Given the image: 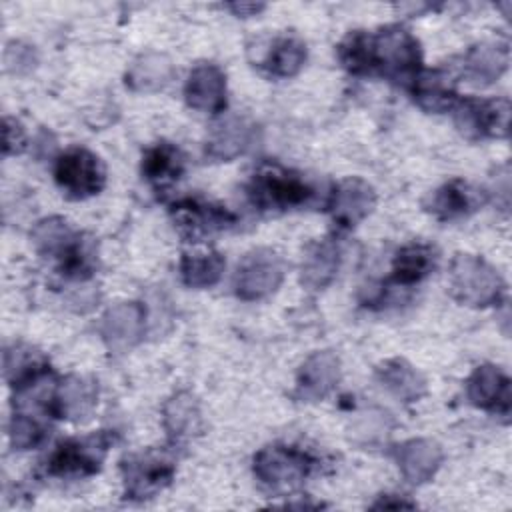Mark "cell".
<instances>
[{
  "instance_id": "6da1fadb",
  "label": "cell",
  "mask_w": 512,
  "mask_h": 512,
  "mask_svg": "<svg viewBox=\"0 0 512 512\" xmlns=\"http://www.w3.org/2000/svg\"><path fill=\"white\" fill-rule=\"evenodd\" d=\"M422 62L418 40L400 26H390L378 34H368L366 72L380 70L398 80L416 78Z\"/></svg>"
},
{
  "instance_id": "7a4b0ae2",
  "label": "cell",
  "mask_w": 512,
  "mask_h": 512,
  "mask_svg": "<svg viewBox=\"0 0 512 512\" xmlns=\"http://www.w3.org/2000/svg\"><path fill=\"white\" fill-rule=\"evenodd\" d=\"M452 294L468 306H490L500 300L504 282L500 274L482 258L456 254L450 266Z\"/></svg>"
},
{
  "instance_id": "3957f363",
  "label": "cell",
  "mask_w": 512,
  "mask_h": 512,
  "mask_svg": "<svg viewBox=\"0 0 512 512\" xmlns=\"http://www.w3.org/2000/svg\"><path fill=\"white\" fill-rule=\"evenodd\" d=\"M254 204L264 210H288L312 198V188L294 172L280 166H262L250 184Z\"/></svg>"
},
{
  "instance_id": "277c9868",
  "label": "cell",
  "mask_w": 512,
  "mask_h": 512,
  "mask_svg": "<svg viewBox=\"0 0 512 512\" xmlns=\"http://www.w3.org/2000/svg\"><path fill=\"white\" fill-rule=\"evenodd\" d=\"M54 178L70 198H88L102 190L106 172L96 154L86 148H72L56 160Z\"/></svg>"
},
{
  "instance_id": "5b68a950",
  "label": "cell",
  "mask_w": 512,
  "mask_h": 512,
  "mask_svg": "<svg viewBox=\"0 0 512 512\" xmlns=\"http://www.w3.org/2000/svg\"><path fill=\"white\" fill-rule=\"evenodd\" d=\"M310 458L290 446H266L254 458L256 478L272 490L298 486L310 472Z\"/></svg>"
},
{
  "instance_id": "8992f818",
  "label": "cell",
  "mask_w": 512,
  "mask_h": 512,
  "mask_svg": "<svg viewBox=\"0 0 512 512\" xmlns=\"http://www.w3.org/2000/svg\"><path fill=\"white\" fill-rule=\"evenodd\" d=\"M122 476L126 498L146 500L170 484L174 464L160 452L132 454L122 462Z\"/></svg>"
},
{
  "instance_id": "52a82bcc",
  "label": "cell",
  "mask_w": 512,
  "mask_h": 512,
  "mask_svg": "<svg viewBox=\"0 0 512 512\" xmlns=\"http://www.w3.org/2000/svg\"><path fill=\"white\" fill-rule=\"evenodd\" d=\"M284 278V264L272 250H254L242 258L236 272V294L242 300H260L272 294Z\"/></svg>"
},
{
  "instance_id": "ba28073f",
  "label": "cell",
  "mask_w": 512,
  "mask_h": 512,
  "mask_svg": "<svg viewBox=\"0 0 512 512\" xmlns=\"http://www.w3.org/2000/svg\"><path fill=\"white\" fill-rule=\"evenodd\" d=\"M108 442L104 434L60 442L48 458V474L60 478L94 474L100 468Z\"/></svg>"
},
{
  "instance_id": "9c48e42d",
  "label": "cell",
  "mask_w": 512,
  "mask_h": 512,
  "mask_svg": "<svg viewBox=\"0 0 512 512\" xmlns=\"http://www.w3.org/2000/svg\"><path fill=\"white\" fill-rule=\"evenodd\" d=\"M510 102L508 98L464 100L458 112V126L466 134L502 138L508 134Z\"/></svg>"
},
{
  "instance_id": "30bf717a",
  "label": "cell",
  "mask_w": 512,
  "mask_h": 512,
  "mask_svg": "<svg viewBox=\"0 0 512 512\" xmlns=\"http://www.w3.org/2000/svg\"><path fill=\"white\" fill-rule=\"evenodd\" d=\"M146 312L138 302H120L102 316L100 334L112 352H126L140 342Z\"/></svg>"
},
{
  "instance_id": "8fae6325",
  "label": "cell",
  "mask_w": 512,
  "mask_h": 512,
  "mask_svg": "<svg viewBox=\"0 0 512 512\" xmlns=\"http://www.w3.org/2000/svg\"><path fill=\"white\" fill-rule=\"evenodd\" d=\"M374 206H376L374 188L366 180L350 176L336 186L330 202V212L334 222L350 228L362 222L374 210Z\"/></svg>"
},
{
  "instance_id": "7c38bea8",
  "label": "cell",
  "mask_w": 512,
  "mask_h": 512,
  "mask_svg": "<svg viewBox=\"0 0 512 512\" xmlns=\"http://www.w3.org/2000/svg\"><path fill=\"white\" fill-rule=\"evenodd\" d=\"M340 380V360L334 352H314L300 368L296 396L306 402L322 400Z\"/></svg>"
},
{
  "instance_id": "4fadbf2b",
  "label": "cell",
  "mask_w": 512,
  "mask_h": 512,
  "mask_svg": "<svg viewBox=\"0 0 512 512\" xmlns=\"http://www.w3.org/2000/svg\"><path fill=\"white\" fill-rule=\"evenodd\" d=\"M190 108L198 112H220L226 106V76L216 64H198L184 86Z\"/></svg>"
},
{
  "instance_id": "5bb4252c",
  "label": "cell",
  "mask_w": 512,
  "mask_h": 512,
  "mask_svg": "<svg viewBox=\"0 0 512 512\" xmlns=\"http://www.w3.org/2000/svg\"><path fill=\"white\" fill-rule=\"evenodd\" d=\"M466 392L468 400L478 408L502 414H508L510 410V380L496 366H478L466 382Z\"/></svg>"
},
{
  "instance_id": "9a60e30c",
  "label": "cell",
  "mask_w": 512,
  "mask_h": 512,
  "mask_svg": "<svg viewBox=\"0 0 512 512\" xmlns=\"http://www.w3.org/2000/svg\"><path fill=\"white\" fill-rule=\"evenodd\" d=\"M254 140V126L240 116H228L214 124L208 142L206 154L214 160H232L248 150Z\"/></svg>"
},
{
  "instance_id": "2e32d148",
  "label": "cell",
  "mask_w": 512,
  "mask_h": 512,
  "mask_svg": "<svg viewBox=\"0 0 512 512\" xmlns=\"http://www.w3.org/2000/svg\"><path fill=\"white\" fill-rule=\"evenodd\" d=\"M482 202H484L482 190L474 188L468 182L452 180L432 192L428 210L440 220H454L474 212L476 208L482 206Z\"/></svg>"
},
{
  "instance_id": "e0dca14e",
  "label": "cell",
  "mask_w": 512,
  "mask_h": 512,
  "mask_svg": "<svg viewBox=\"0 0 512 512\" xmlns=\"http://www.w3.org/2000/svg\"><path fill=\"white\" fill-rule=\"evenodd\" d=\"M172 218L176 226L192 238L220 230L234 220V216L228 210L198 200H182L174 204Z\"/></svg>"
},
{
  "instance_id": "ac0fdd59",
  "label": "cell",
  "mask_w": 512,
  "mask_h": 512,
  "mask_svg": "<svg viewBox=\"0 0 512 512\" xmlns=\"http://www.w3.org/2000/svg\"><path fill=\"white\" fill-rule=\"evenodd\" d=\"M398 466L410 484L428 482L442 464V448L432 440H408L398 448Z\"/></svg>"
},
{
  "instance_id": "d6986e66",
  "label": "cell",
  "mask_w": 512,
  "mask_h": 512,
  "mask_svg": "<svg viewBox=\"0 0 512 512\" xmlns=\"http://www.w3.org/2000/svg\"><path fill=\"white\" fill-rule=\"evenodd\" d=\"M96 384L82 376H68L54 394V412L68 420L86 418L96 404Z\"/></svg>"
},
{
  "instance_id": "ffe728a7",
  "label": "cell",
  "mask_w": 512,
  "mask_h": 512,
  "mask_svg": "<svg viewBox=\"0 0 512 512\" xmlns=\"http://www.w3.org/2000/svg\"><path fill=\"white\" fill-rule=\"evenodd\" d=\"M340 266V248L332 240H322L314 244L302 262V274L300 280L310 290H322L326 288Z\"/></svg>"
},
{
  "instance_id": "44dd1931",
  "label": "cell",
  "mask_w": 512,
  "mask_h": 512,
  "mask_svg": "<svg viewBox=\"0 0 512 512\" xmlns=\"http://www.w3.org/2000/svg\"><path fill=\"white\" fill-rule=\"evenodd\" d=\"M172 74L174 66L168 56L146 52L130 64L126 72V86L134 92H156L170 82Z\"/></svg>"
},
{
  "instance_id": "7402d4cb",
  "label": "cell",
  "mask_w": 512,
  "mask_h": 512,
  "mask_svg": "<svg viewBox=\"0 0 512 512\" xmlns=\"http://www.w3.org/2000/svg\"><path fill=\"white\" fill-rule=\"evenodd\" d=\"M508 66V48L496 42L474 46L464 58V72L474 84H492Z\"/></svg>"
},
{
  "instance_id": "603a6c76",
  "label": "cell",
  "mask_w": 512,
  "mask_h": 512,
  "mask_svg": "<svg viewBox=\"0 0 512 512\" xmlns=\"http://www.w3.org/2000/svg\"><path fill=\"white\" fill-rule=\"evenodd\" d=\"M414 98L428 112H446L454 108L458 96L452 78L444 70H428L414 78Z\"/></svg>"
},
{
  "instance_id": "cb8c5ba5",
  "label": "cell",
  "mask_w": 512,
  "mask_h": 512,
  "mask_svg": "<svg viewBox=\"0 0 512 512\" xmlns=\"http://www.w3.org/2000/svg\"><path fill=\"white\" fill-rule=\"evenodd\" d=\"M48 370L44 356L28 346H12L4 350V376L18 390L32 386Z\"/></svg>"
},
{
  "instance_id": "d4e9b609",
  "label": "cell",
  "mask_w": 512,
  "mask_h": 512,
  "mask_svg": "<svg viewBox=\"0 0 512 512\" xmlns=\"http://www.w3.org/2000/svg\"><path fill=\"white\" fill-rule=\"evenodd\" d=\"M224 258L216 250L186 252L180 260V274L190 288H210L224 272Z\"/></svg>"
},
{
  "instance_id": "484cf974",
  "label": "cell",
  "mask_w": 512,
  "mask_h": 512,
  "mask_svg": "<svg viewBox=\"0 0 512 512\" xmlns=\"http://www.w3.org/2000/svg\"><path fill=\"white\" fill-rule=\"evenodd\" d=\"M32 242L38 252L46 256H56L60 260H64L78 246V238L74 236L66 220L58 216L40 220L32 230Z\"/></svg>"
},
{
  "instance_id": "4316f807",
  "label": "cell",
  "mask_w": 512,
  "mask_h": 512,
  "mask_svg": "<svg viewBox=\"0 0 512 512\" xmlns=\"http://www.w3.org/2000/svg\"><path fill=\"white\" fill-rule=\"evenodd\" d=\"M378 374H380V382L402 402H414L426 390L424 378L416 372V368H412L404 360L396 358V360L384 362Z\"/></svg>"
},
{
  "instance_id": "83f0119b",
  "label": "cell",
  "mask_w": 512,
  "mask_h": 512,
  "mask_svg": "<svg viewBox=\"0 0 512 512\" xmlns=\"http://www.w3.org/2000/svg\"><path fill=\"white\" fill-rule=\"evenodd\" d=\"M164 426L176 440L190 438L200 430V410L192 394L178 392L164 404Z\"/></svg>"
},
{
  "instance_id": "f1b7e54d",
  "label": "cell",
  "mask_w": 512,
  "mask_h": 512,
  "mask_svg": "<svg viewBox=\"0 0 512 512\" xmlns=\"http://www.w3.org/2000/svg\"><path fill=\"white\" fill-rule=\"evenodd\" d=\"M182 168L184 160L180 150L168 142H160L150 148L142 160L144 176L156 186H166L174 182L182 174Z\"/></svg>"
},
{
  "instance_id": "f546056e",
  "label": "cell",
  "mask_w": 512,
  "mask_h": 512,
  "mask_svg": "<svg viewBox=\"0 0 512 512\" xmlns=\"http://www.w3.org/2000/svg\"><path fill=\"white\" fill-rule=\"evenodd\" d=\"M434 266V252L424 244H410L394 258V280L414 284L422 280Z\"/></svg>"
},
{
  "instance_id": "4dcf8cb0",
  "label": "cell",
  "mask_w": 512,
  "mask_h": 512,
  "mask_svg": "<svg viewBox=\"0 0 512 512\" xmlns=\"http://www.w3.org/2000/svg\"><path fill=\"white\" fill-rule=\"evenodd\" d=\"M306 60V46L294 36L278 38L266 56V66L274 76H294Z\"/></svg>"
},
{
  "instance_id": "1f68e13d",
  "label": "cell",
  "mask_w": 512,
  "mask_h": 512,
  "mask_svg": "<svg viewBox=\"0 0 512 512\" xmlns=\"http://www.w3.org/2000/svg\"><path fill=\"white\" fill-rule=\"evenodd\" d=\"M8 436H10V444L16 450H28V448H34L44 438V430L32 416L14 414L8 426Z\"/></svg>"
},
{
  "instance_id": "d6a6232c",
  "label": "cell",
  "mask_w": 512,
  "mask_h": 512,
  "mask_svg": "<svg viewBox=\"0 0 512 512\" xmlns=\"http://www.w3.org/2000/svg\"><path fill=\"white\" fill-rule=\"evenodd\" d=\"M4 64H6V70L18 74V72H24V70H30L34 68L36 64V56H34V50L30 46H24L20 42H12L6 46V52H4Z\"/></svg>"
},
{
  "instance_id": "836d02e7",
  "label": "cell",
  "mask_w": 512,
  "mask_h": 512,
  "mask_svg": "<svg viewBox=\"0 0 512 512\" xmlns=\"http://www.w3.org/2000/svg\"><path fill=\"white\" fill-rule=\"evenodd\" d=\"M4 154H18L22 148H24V142H26V136H24V128L18 120L14 118H4Z\"/></svg>"
},
{
  "instance_id": "e575fe53",
  "label": "cell",
  "mask_w": 512,
  "mask_h": 512,
  "mask_svg": "<svg viewBox=\"0 0 512 512\" xmlns=\"http://www.w3.org/2000/svg\"><path fill=\"white\" fill-rule=\"evenodd\" d=\"M230 8H232L236 14H240V16H250V14H254V12H258V10H262L260 4H230Z\"/></svg>"
},
{
  "instance_id": "d590c367",
  "label": "cell",
  "mask_w": 512,
  "mask_h": 512,
  "mask_svg": "<svg viewBox=\"0 0 512 512\" xmlns=\"http://www.w3.org/2000/svg\"><path fill=\"white\" fill-rule=\"evenodd\" d=\"M414 504L412 502H404V500H396V502H390L388 498H382L380 502L374 504V508H412Z\"/></svg>"
}]
</instances>
